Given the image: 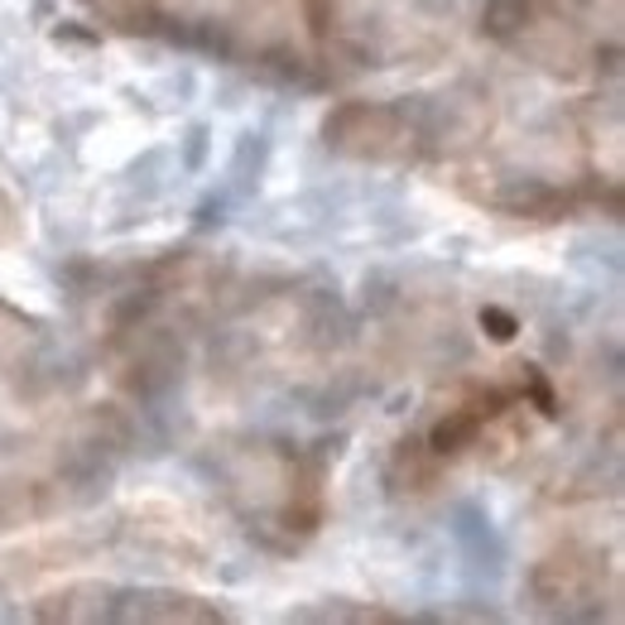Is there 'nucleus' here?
<instances>
[{"label":"nucleus","mask_w":625,"mask_h":625,"mask_svg":"<svg viewBox=\"0 0 625 625\" xmlns=\"http://www.w3.org/2000/svg\"><path fill=\"white\" fill-rule=\"evenodd\" d=\"M482 328H490V337H496V342H510L520 332V322L510 318L506 308H482Z\"/></svg>","instance_id":"1"}]
</instances>
